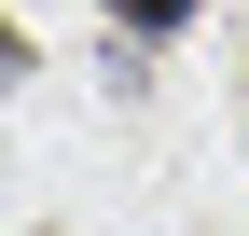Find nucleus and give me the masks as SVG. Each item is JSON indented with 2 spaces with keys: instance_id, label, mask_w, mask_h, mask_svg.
Listing matches in <instances>:
<instances>
[{
  "instance_id": "nucleus-1",
  "label": "nucleus",
  "mask_w": 249,
  "mask_h": 236,
  "mask_svg": "<svg viewBox=\"0 0 249 236\" xmlns=\"http://www.w3.org/2000/svg\"><path fill=\"white\" fill-rule=\"evenodd\" d=\"M124 28H139V42H166V28H194V0H111Z\"/></svg>"
},
{
  "instance_id": "nucleus-2",
  "label": "nucleus",
  "mask_w": 249,
  "mask_h": 236,
  "mask_svg": "<svg viewBox=\"0 0 249 236\" xmlns=\"http://www.w3.org/2000/svg\"><path fill=\"white\" fill-rule=\"evenodd\" d=\"M14 83H28V28L0 14V98H14Z\"/></svg>"
}]
</instances>
